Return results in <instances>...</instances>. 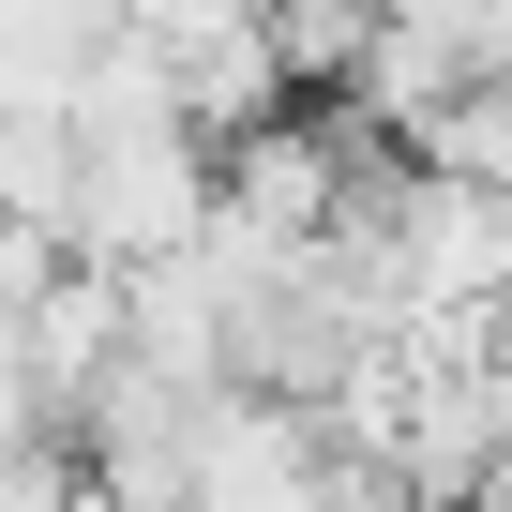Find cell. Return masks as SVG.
Here are the masks:
<instances>
[{
    "label": "cell",
    "mask_w": 512,
    "mask_h": 512,
    "mask_svg": "<svg viewBox=\"0 0 512 512\" xmlns=\"http://www.w3.org/2000/svg\"><path fill=\"white\" fill-rule=\"evenodd\" d=\"M121 31L166 46V61H211V46H241V31H287V0H121Z\"/></svg>",
    "instance_id": "6da1fadb"
}]
</instances>
